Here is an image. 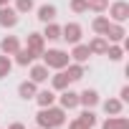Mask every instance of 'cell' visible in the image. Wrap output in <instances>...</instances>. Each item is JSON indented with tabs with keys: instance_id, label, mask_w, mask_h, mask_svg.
I'll return each instance as SVG.
<instances>
[{
	"instance_id": "cell-3",
	"label": "cell",
	"mask_w": 129,
	"mask_h": 129,
	"mask_svg": "<svg viewBox=\"0 0 129 129\" xmlns=\"http://www.w3.org/2000/svg\"><path fill=\"white\" fill-rule=\"evenodd\" d=\"M15 23H18V10L10 8V5H3L0 8V25L3 28H13Z\"/></svg>"
},
{
	"instance_id": "cell-30",
	"label": "cell",
	"mask_w": 129,
	"mask_h": 129,
	"mask_svg": "<svg viewBox=\"0 0 129 129\" xmlns=\"http://www.w3.org/2000/svg\"><path fill=\"white\" fill-rule=\"evenodd\" d=\"M69 129H86V126H84V124H81V121H79V119H74V121H71V124H69Z\"/></svg>"
},
{
	"instance_id": "cell-21",
	"label": "cell",
	"mask_w": 129,
	"mask_h": 129,
	"mask_svg": "<svg viewBox=\"0 0 129 129\" xmlns=\"http://www.w3.org/2000/svg\"><path fill=\"white\" fill-rule=\"evenodd\" d=\"M91 28H94L99 36H104V33H106V28H109V18H104V15L94 18V20H91Z\"/></svg>"
},
{
	"instance_id": "cell-4",
	"label": "cell",
	"mask_w": 129,
	"mask_h": 129,
	"mask_svg": "<svg viewBox=\"0 0 129 129\" xmlns=\"http://www.w3.org/2000/svg\"><path fill=\"white\" fill-rule=\"evenodd\" d=\"M61 38H66L69 43H79L81 41V25L79 23H66L61 28Z\"/></svg>"
},
{
	"instance_id": "cell-22",
	"label": "cell",
	"mask_w": 129,
	"mask_h": 129,
	"mask_svg": "<svg viewBox=\"0 0 129 129\" xmlns=\"http://www.w3.org/2000/svg\"><path fill=\"white\" fill-rule=\"evenodd\" d=\"M41 36H43V38H48V41L61 38V25H56V23H46V30H43Z\"/></svg>"
},
{
	"instance_id": "cell-34",
	"label": "cell",
	"mask_w": 129,
	"mask_h": 129,
	"mask_svg": "<svg viewBox=\"0 0 129 129\" xmlns=\"http://www.w3.org/2000/svg\"><path fill=\"white\" fill-rule=\"evenodd\" d=\"M38 129H41V126H38Z\"/></svg>"
},
{
	"instance_id": "cell-8",
	"label": "cell",
	"mask_w": 129,
	"mask_h": 129,
	"mask_svg": "<svg viewBox=\"0 0 129 129\" xmlns=\"http://www.w3.org/2000/svg\"><path fill=\"white\" fill-rule=\"evenodd\" d=\"M18 48H20V43H18V38H15V36H8V38L0 41V51H3L5 56H13Z\"/></svg>"
},
{
	"instance_id": "cell-27",
	"label": "cell",
	"mask_w": 129,
	"mask_h": 129,
	"mask_svg": "<svg viewBox=\"0 0 129 129\" xmlns=\"http://www.w3.org/2000/svg\"><path fill=\"white\" fill-rule=\"evenodd\" d=\"M121 53H124V51H121V46H106V56H109L111 61H119V58H121Z\"/></svg>"
},
{
	"instance_id": "cell-25",
	"label": "cell",
	"mask_w": 129,
	"mask_h": 129,
	"mask_svg": "<svg viewBox=\"0 0 129 129\" xmlns=\"http://www.w3.org/2000/svg\"><path fill=\"white\" fill-rule=\"evenodd\" d=\"M86 8H91L94 13H104L109 8V0H86Z\"/></svg>"
},
{
	"instance_id": "cell-7",
	"label": "cell",
	"mask_w": 129,
	"mask_h": 129,
	"mask_svg": "<svg viewBox=\"0 0 129 129\" xmlns=\"http://www.w3.org/2000/svg\"><path fill=\"white\" fill-rule=\"evenodd\" d=\"M79 104H84L86 109H91V106L99 104V94H96L94 89H84V91L79 94Z\"/></svg>"
},
{
	"instance_id": "cell-13",
	"label": "cell",
	"mask_w": 129,
	"mask_h": 129,
	"mask_svg": "<svg viewBox=\"0 0 129 129\" xmlns=\"http://www.w3.org/2000/svg\"><path fill=\"white\" fill-rule=\"evenodd\" d=\"M109 41H121L126 33H124V28L119 25V23H109V28H106V33H104Z\"/></svg>"
},
{
	"instance_id": "cell-14",
	"label": "cell",
	"mask_w": 129,
	"mask_h": 129,
	"mask_svg": "<svg viewBox=\"0 0 129 129\" xmlns=\"http://www.w3.org/2000/svg\"><path fill=\"white\" fill-rule=\"evenodd\" d=\"M53 18H56V5H41V8H38V20L51 23Z\"/></svg>"
},
{
	"instance_id": "cell-28",
	"label": "cell",
	"mask_w": 129,
	"mask_h": 129,
	"mask_svg": "<svg viewBox=\"0 0 129 129\" xmlns=\"http://www.w3.org/2000/svg\"><path fill=\"white\" fill-rule=\"evenodd\" d=\"M15 10H18V13H28V10H33V0H18V3H15Z\"/></svg>"
},
{
	"instance_id": "cell-29",
	"label": "cell",
	"mask_w": 129,
	"mask_h": 129,
	"mask_svg": "<svg viewBox=\"0 0 129 129\" xmlns=\"http://www.w3.org/2000/svg\"><path fill=\"white\" fill-rule=\"evenodd\" d=\"M71 10H74V13H84V10H89V8H86V0H71Z\"/></svg>"
},
{
	"instance_id": "cell-15",
	"label": "cell",
	"mask_w": 129,
	"mask_h": 129,
	"mask_svg": "<svg viewBox=\"0 0 129 129\" xmlns=\"http://www.w3.org/2000/svg\"><path fill=\"white\" fill-rule=\"evenodd\" d=\"M18 94H20V99H33L36 96V81H23L18 86Z\"/></svg>"
},
{
	"instance_id": "cell-33",
	"label": "cell",
	"mask_w": 129,
	"mask_h": 129,
	"mask_svg": "<svg viewBox=\"0 0 129 129\" xmlns=\"http://www.w3.org/2000/svg\"><path fill=\"white\" fill-rule=\"evenodd\" d=\"M10 3V0H0V8H3V5H8Z\"/></svg>"
},
{
	"instance_id": "cell-19",
	"label": "cell",
	"mask_w": 129,
	"mask_h": 129,
	"mask_svg": "<svg viewBox=\"0 0 129 129\" xmlns=\"http://www.w3.org/2000/svg\"><path fill=\"white\" fill-rule=\"evenodd\" d=\"M66 76L71 81H79L84 76V66H81V63H69V66H66Z\"/></svg>"
},
{
	"instance_id": "cell-12",
	"label": "cell",
	"mask_w": 129,
	"mask_h": 129,
	"mask_svg": "<svg viewBox=\"0 0 129 129\" xmlns=\"http://www.w3.org/2000/svg\"><path fill=\"white\" fill-rule=\"evenodd\" d=\"M46 79H48V66H46V63H41V66H33V69H30V81L41 84V81H46Z\"/></svg>"
},
{
	"instance_id": "cell-16",
	"label": "cell",
	"mask_w": 129,
	"mask_h": 129,
	"mask_svg": "<svg viewBox=\"0 0 129 129\" xmlns=\"http://www.w3.org/2000/svg\"><path fill=\"white\" fill-rule=\"evenodd\" d=\"M33 99H36V101L41 104V109H43V106H51V104H53V99H56V94L46 89V91H36V96H33Z\"/></svg>"
},
{
	"instance_id": "cell-24",
	"label": "cell",
	"mask_w": 129,
	"mask_h": 129,
	"mask_svg": "<svg viewBox=\"0 0 129 129\" xmlns=\"http://www.w3.org/2000/svg\"><path fill=\"white\" fill-rule=\"evenodd\" d=\"M79 121H81L86 129H91V126L96 124V116H94V111H91V109H86V111H81V114H79Z\"/></svg>"
},
{
	"instance_id": "cell-26",
	"label": "cell",
	"mask_w": 129,
	"mask_h": 129,
	"mask_svg": "<svg viewBox=\"0 0 129 129\" xmlns=\"http://www.w3.org/2000/svg\"><path fill=\"white\" fill-rule=\"evenodd\" d=\"M10 66H13V63H10V58L3 53V56H0V79H5V76L10 74Z\"/></svg>"
},
{
	"instance_id": "cell-31",
	"label": "cell",
	"mask_w": 129,
	"mask_h": 129,
	"mask_svg": "<svg viewBox=\"0 0 129 129\" xmlns=\"http://www.w3.org/2000/svg\"><path fill=\"white\" fill-rule=\"evenodd\" d=\"M119 99H121V101H126V99H129V89H126V86L121 89V94H119Z\"/></svg>"
},
{
	"instance_id": "cell-5",
	"label": "cell",
	"mask_w": 129,
	"mask_h": 129,
	"mask_svg": "<svg viewBox=\"0 0 129 129\" xmlns=\"http://www.w3.org/2000/svg\"><path fill=\"white\" fill-rule=\"evenodd\" d=\"M109 15H111L116 23H121V20L129 18V5L124 3V0H119V3H111V5H109Z\"/></svg>"
},
{
	"instance_id": "cell-1",
	"label": "cell",
	"mask_w": 129,
	"mask_h": 129,
	"mask_svg": "<svg viewBox=\"0 0 129 129\" xmlns=\"http://www.w3.org/2000/svg\"><path fill=\"white\" fill-rule=\"evenodd\" d=\"M38 126L41 129H53V126H61L63 121H66V109H56L53 104L51 106H43L36 116Z\"/></svg>"
},
{
	"instance_id": "cell-6",
	"label": "cell",
	"mask_w": 129,
	"mask_h": 129,
	"mask_svg": "<svg viewBox=\"0 0 129 129\" xmlns=\"http://www.w3.org/2000/svg\"><path fill=\"white\" fill-rule=\"evenodd\" d=\"M43 36L41 33H28V38H25V48L28 51H33V56H41L43 53Z\"/></svg>"
},
{
	"instance_id": "cell-18",
	"label": "cell",
	"mask_w": 129,
	"mask_h": 129,
	"mask_svg": "<svg viewBox=\"0 0 129 129\" xmlns=\"http://www.w3.org/2000/svg\"><path fill=\"white\" fill-rule=\"evenodd\" d=\"M13 56H15V61L20 63V66H28V63L36 58V56H33V51H28V48H18Z\"/></svg>"
},
{
	"instance_id": "cell-20",
	"label": "cell",
	"mask_w": 129,
	"mask_h": 129,
	"mask_svg": "<svg viewBox=\"0 0 129 129\" xmlns=\"http://www.w3.org/2000/svg\"><path fill=\"white\" fill-rule=\"evenodd\" d=\"M106 46H109V43H106V38H104V36H99V38H94V41L89 43V51H91V53H106Z\"/></svg>"
},
{
	"instance_id": "cell-10",
	"label": "cell",
	"mask_w": 129,
	"mask_h": 129,
	"mask_svg": "<svg viewBox=\"0 0 129 129\" xmlns=\"http://www.w3.org/2000/svg\"><path fill=\"white\" fill-rule=\"evenodd\" d=\"M76 104H79V94L63 89V94H61V109H74Z\"/></svg>"
},
{
	"instance_id": "cell-11",
	"label": "cell",
	"mask_w": 129,
	"mask_h": 129,
	"mask_svg": "<svg viewBox=\"0 0 129 129\" xmlns=\"http://www.w3.org/2000/svg\"><path fill=\"white\" fill-rule=\"evenodd\" d=\"M71 56H74V61H76V63H84V61L91 56V51H89V46H84V43H74Z\"/></svg>"
},
{
	"instance_id": "cell-23",
	"label": "cell",
	"mask_w": 129,
	"mask_h": 129,
	"mask_svg": "<svg viewBox=\"0 0 129 129\" xmlns=\"http://www.w3.org/2000/svg\"><path fill=\"white\" fill-rule=\"evenodd\" d=\"M104 111L111 114V116L119 114V111H121V99H106V101H104Z\"/></svg>"
},
{
	"instance_id": "cell-32",
	"label": "cell",
	"mask_w": 129,
	"mask_h": 129,
	"mask_svg": "<svg viewBox=\"0 0 129 129\" xmlns=\"http://www.w3.org/2000/svg\"><path fill=\"white\" fill-rule=\"evenodd\" d=\"M8 129H25V126H23V124H18V121H15V124H10V126H8Z\"/></svg>"
},
{
	"instance_id": "cell-17",
	"label": "cell",
	"mask_w": 129,
	"mask_h": 129,
	"mask_svg": "<svg viewBox=\"0 0 129 129\" xmlns=\"http://www.w3.org/2000/svg\"><path fill=\"white\" fill-rule=\"evenodd\" d=\"M53 89H58V91H63V89H69V84H71V79L66 76V71H58L56 76H53Z\"/></svg>"
},
{
	"instance_id": "cell-2",
	"label": "cell",
	"mask_w": 129,
	"mask_h": 129,
	"mask_svg": "<svg viewBox=\"0 0 129 129\" xmlns=\"http://www.w3.org/2000/svg\"><path fill=\"white\" fill-rule=\"evenodd\" d=\"M43 63L48 69H66L69 66V53H63L58 48H51V51H43Z\"/></svg>"
},
{
	"instance_id": "cell-9",
	"label": "cell",
	"mask_w": 129,
	"mask_h": 129,
	"mask_svg": "<svg viewBox=\"0 0 129 129\" xmlns=\"http://www.w3.org/2000/svg\"><path fill=\"white\" fill-rule=\"evenodd\" d=\"M101 129H129V121H126L124 116L114 114V116H109V119L104 121V126H101Z\"/></svg>"
}]
</instances>
